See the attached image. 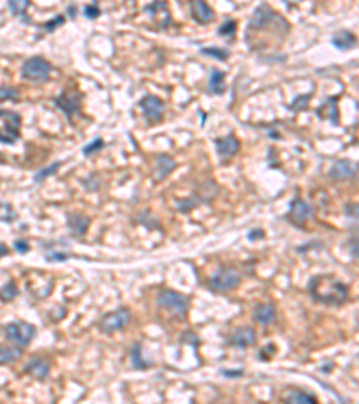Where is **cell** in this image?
<instances>
[{"mask_svg": "<svg viewBox=\"0 0 359 404\" xmlns=\"http://www.w3.org/2000/svg\"><path fill=\"white\" fill-rule=\"evenodd\" d=\"M20 94L13 86H0V103L2 101H18Z\"/></svg>", "mask_w": 359, "mask_h": 404, "instance_id": "cell-34", "label": "cell"}, {"mask_svg": "<svg viewBox=\"0 0 359 404\" xmlns=\"http://www.w3.org/2000/svg\"><path fill=\"white\" fill-rule=\"evenodd\" d=\"M282 399H284V402H298V404H312L318 400L315 395H311V393L304 392V390H298V388L287 390L282 395Z\"/></svg>", "mask_w": 359, "mask_h": 404, "instance_id": "cell-24", "label": "cell"}, {"mask_svg": "<svg viewBox=\"0 0 359 404\" xmlns=\"http://www.w3.org/2000/svg\"><path fill=\"white\" fill-rule=\"evenodd\" d=\"M22 349L16 345H0V365H11L20 360Z\"/></svg>", "mask_w": 359, "mask_h": 404, "instance_id": "cell-26", "label": "cell"}, {"mask_svg": "<svg viewBox=\"0 0 359 404\" xmlns=\"http://www.w3.org/2000/svg\"><path fill=\"white\" fill-rule=\"evenodd\" d=\"M15 250L18 252V254H27V252H29V242L18 239V241H15Z\"/></svg>", "mask_w": 359, "mask_h": 404, "instance_id": "cell-40", "label": "cell"}, {"mask_svg": "<svg viewBox=\"0 0 359 404\" xmlns=\"http://www.w3.org/2000/svg\"><path fill=\"white\" fill-rule=\"evenodd\" d=\"M191 15L192 18L198 24H210L214 22L216 15H214V9L207 4L205 0H191Z\"/></svg>", "mask_w": 359, "mask_h": 404, "instance_id": "cell-15", "label": "cell"}, {"mask_svg": "<svg viewBox=\"0 0 359 404\" xmlns=\"http://www.w3.org/2000/svg\"><path fill=\"white\" fill-rule=\"evenodd\" d=\"M69 16L70 18H76V6H70L69 8Z\"/></svg>", "mask_w": 359, "mask_h": 404, "instance_id": "cell-45", "label": "cell"}, {"mask_svg": "<svg viewBox=\"0 0 359 404\" xmlns=\"http://www.w3.org/2000/svg\"><path fill=\"white\" fill-rule=\"evenodd\" d=\"M29 6H31V0H8L9 11L15 16H26Z\"/></svg>", "mask_w": 359, "mask_h": 404, "instance_id": "cell-29", "label": "cell"}, {"mask_svg": "<svg viewBox=\"0 0 359 404\" xmlns=\"http://www.w3.org/2000/svg\"><path fill=\"white\" fill-rule=\"evenodd\" d=\"M345 212H347L348 217H357V203H347V207H345Z\"/></svg>", "mask_w": 359, "mask_h": 404, "instance_id": "cell-41", "label": "cell"}, {"mask_svg": "<svg viewBox=\"0 0 359 404\" xmlns=\"http://www.w3.org/2000/svg\"><path fill=\"white\" fill-rule=\"evenodd\" d=\"M312 216V207L302 198H293L289 203V210L286 214V219L295 227H304L305 221Z\"/></svg>", "mask_w": 359, "mask_h": 404, "instance_id": "cell-8", "label": "cell"}, {"mask_svg": "<svg viewBox=\"0 0 359 404\" xmlns=\"http://www.w3.org/2000/svg\"><path fill=\"white\" fill-rule=\"evenodd\" d=\"M131 322V311L126 305L114 309L110 312H104L101 320L97 322V327L103 334H115V332L126 329Z\"/></svg>", "mask_w": 359, "mask_h": 404, "instance_id": "cell-4", "label": "cell"}, {"mask_svg": "<svg viewBox=\"0 0 359 404\" xmlns=\"http://www.w3.org/2000/svg\"><path fill=\"white\" fill-rule=\"evenodd\" d=\"M139 108L151 124H156L164 117V101L156 96H144L139 101Z\"/></svg>", "mask_w": 359, "mask_h": 404, "instance_id": "cell-9", "label": "cell"}, {"mask_svg": "<svg viewBox=\"0 0 359 404\" xmlns=\"http://www.w3.org/2000/svg\"><path fill=\"white\" fill-rule=\"evenodd\" d=\"M103 147H104V140H103V139H101V137H99V139L92 140V142L88 144V146H84V147H83V154H86V156H88V154H92V153H96V151L103 149Z\"/></svg>", "mask_w": 359, "mask_h": 404, "instance_id": "cell-36", "label": "cell"}, {"mask_svg": "<svg viewBox=\"0 0 359 404\" xmlns=\"http://www.w3.org/2000/svg\"><path fill=\"white\" fill-rule=\"evenodd\" d=\"M144 349L142 343H133L131 352H129V357H131V367L135 370H149L153 367V361L149 357H144Z\"/></svg>", "mask_w": 359, "mask_h": 404, "instance_id": "cell-21", "label": "cell"}, {"mask_svg": "<svg viewBox=\"0 0 359 404\" xmlns=\"http://www.w3.org/2000/svg\"><path fill=\"white\" fill-rule=\"evenodd\" d=\"M83 15L86 16L88 20H96V18H99L101 16V9H99V6H84V9H83Z\"/></svg>", "mask_w": 359, "mask_h": 404, "instance_id": "cell-38", "label": "cell"}, {"mask_svg": "<svg viewBox=\"0 0 359 404\" xmlns=\"http://www.w3.org/2000/svg\"><path fill=\"white\" fill-rule=\"evenodd\" d=\"M350 254H352V259H357V239H355L354 235V241H352V248H350Z\"/></svg>", "mask_w": 359, "mask_h": 404, "instance_id": "cell-43", "label": "cell"}, {"mask_svg": "<svg viewBox=\"0 0 359 404\" xmlns=\"http://www.w3.org/2000/svg\"><path fill=\"white\" fill-rule=\"evenodd\" d=\"M43 250H45V259L49 262H65L70 259V252L66 250V244L65 246H56L54 242H47L43 244Z\"/></svg>", "mask_w": 359, "mask_h": 404, "instance_id": "cell-22", "label": "cell"}, {"mask_svg": "<svg viewBox=\"0 0 359 404\" xmlns=\"http://www.w3.org/2000/svg\"><path fill=\"white\" fill-rule=\"evenodd\" d=\"M18 297V287H16L15 280H9L6 286L0 287V300L2 302H11Z\"/></svg>", "mask_w": 359, "mask_h": 404, "instance_id": "cell-28", "label": "cell"}, {"mask_svg": "<svg viewBox=\"0 0 359 404\" xmlns=\"http://www.w3.org/2000/svg\"><path fill=\"white\" fill-rule=\"evenodd\" d=\"M8 254H9L8 246H6L4 242H0V257H4V255H8Z\"/></svg>", "mask_w": 359, "mask_h": 404, "instance_id": "cell-44", "label": "cell"}, {"mask_svg": "<svg viewBox=\"0 0 359 404\" xmlns=\"http://www.w3.org/2000/svg\"><path fill=\"white\" fill-rule=\"evenodd\" d=\"M221 374H223L225 377H228V379H237V377H242L244 370H242V368H239V370H228V368H221Z\"/></svg>", "mask_w": 359, "mask_h": 404, "instance_id": "cell-39", "label": "cell"}, {"mask_svg": "<svg viewBox=\"0 0 359 404\" xmlns=\"http://www.w3.org/2000/svg\"><path fill=\"white\" fill-rule=\"evenodd\" d=\"M316 114H318L322 119L330 121L332 124H338V122H340V114H338V99H336V97H330V99H327L325 103H323L322 106L318 108V111H316Z\"/></svg>", "mask_w": 359, "mask_h": 404, "instance_id": "cell-23", "label": "cell"}, {"mask_svg": "<svg viewBox=\"0 0 359 404\" xmlns=\"http://www.w3.org/2000/svg\"><path fill=\"white\" fill-rule=\"evenodd\" d=\"M4 336L9 343L26 349L36 336V327L29 322H11L4 327Z\"/></svg>", "mask_w": 359, "mask_h": 404, "instance_id": "cell-5", "label": "cell"}, {"mask_svg": "<svg viewBox=\"0 0 359 404\" xmlns=\"http://www.w3.org/2000/svg\"><path fill=\"white\" fill-rule=\"evenodd\" d=\"M26 374L33 375L34 379L38 381H45L51 374V363L43 357H33V360L27 363L26 367Z\"/></svg>", "mask_w": 359, "mask_h": 404, "instance_id": "cell-17", "label": "cell"}, {"mask_svg": "<svg viewBox=\"0 0 359 404\" xmlns=\"http://www.w3.org/2000/svg\"><path fill=\"white\" fill-rule=\"evenodd\" d=\"M235 29H237V22H235V20H227V22L217 29V34H219V36H234Z\"/></svg>", "mask_w": 359, "mask_h": 404, "instance_id": "cell-35", "label": "cell"}, {"mask_svg": "<svg viewBox=\"0 0 359 404\" xmlns=\"http://www.w3.org/2000/svg\"><path fill=\"white\" fill-rule=\"evenodd\" d=\"M214 144H216V151L221 158H232L239 151V147H241L239 139L235 135H232V133L223 137V139H216Z\"/></svg>", "mask_w": 359, "mask_h": 404, "instance_id": "cell-16", "label": "cell"}, {"mask_svg": "<svg viewBox=\"0 0 359 404\" xmlns=\"http://www.w3.org/2000/svg\"><path fill=\"white\" fill-rule=\"evenodd\" d=\"M307 293L316 304L332 305V307H340L348 300V286L330 273H320V275L311 277L307 284Z\"/></svg>", "mask_w": 359, "mask_h": 404, "instance_id": "cell-1", "label": "cell"}, {"mask_svg": "<svg viewBox=\"0 0 359 404\" xmlns=\"http://www.w3.org/2000/svg\"><path fill=\"white\" fill-rule=\"evenodd\" d=\"M311 94H312V92L304 94V96L295 97L293 103H291L287 108H289L291 111H302V110H305V106H307V101H309V97H311Z\"/></svg>", "mask_w": 359, "mask_h": 404, "instance_id": "cell-33", "label": "cell"}, {"mask_svg": "<svg viewBox=\"0 0 359 404\" xmlns=\"http://www.w3.org/2000/svg\"><path fill=\"white\" fill-rule=\"evenodd\" d=\"M355 171H357L355 162L338 160V162H334L332 167L329 169V176L336 182H343V180H350V178H354Z\"/></svg>", "mask_w": 359, "mask_h": 404, "instance_id": "cell-13", "label": "cell"}, {"mask_svg": "<svg viewBox=\"0 0 359 404\" xmlns=\"http://www.w3.org/2000/svg\"><path fill=\"white\" fill-rule=\"evenodd\" d=\"M199 203H203L201 198H199L198 194H196V196L192 194V196H189V198L180 199V201L176 203V209H178L180 212H191V210L196 209V207H198Z\"/></svg>", "mask_w": 359, "mask_h": 404, "instance_id": "cell-30", "label": "cell"}, {"mask_svg": "<svg viewBox=\"0 0 359 404\" xmlns=\"http://www.w3.org/2000/svg\"><path fill=\"white\" fill-rule=\"evenodd\" d=\"M54 104L69 117V121H72L74 115L79 111L81 106V96L79 94H61L54 99Z\"/></svg>", "mask_w": 359, "mask_h": 404, "instance_id": "cell-12", "label": "cell"}, {"mask_svg": "<svg viewBox=\"0 0 359 404\" xmlns=\"http://www.w3.org/2000/svg\"><path fill=\"white\" fill-rule=\"evenodd\" d=\"M332 43L336 49L340 51H350V49L355 47V36L347 29H341L340 33H336L332 36Z\"/></svg>", "mask_w": 359, "mask_h": 404, "instance_id": "cell-25", "label": "cell"}, {"mask_svg": "<svg viewBox=\"0 0 359 404\" xmlns=\"http://www.w3.org/2000/svg\"><path fill=\"white\" fill-rule=\"evenodd\" d=\"M146 11L151 13L149 16L153 20L162 18L160 27L169 26V22H171V15H169V8H167V4H165V0H156V2H153L151 6H147Z\"/></svg>", "mask_w": 359, "mask_h": 404, "instance_id": "cell-20", "label": "cell"}, {"mask_svg": "<svg viewBox=\"0 0 359 404\" xmlns=\"http://www.w3.org/2000/svg\"><path fill=\"white\" fill-rule=\"evenodd\" d=\"M20 128H22V117L16 111L0 110V142L15 144L20 139Z\"/></svg>", "mask_w": 359, "mask_h": 404, "instance_id": "cell-7", "label": "cell"}, {"mask_svg": "<svg viewBox=\"0 0 359 404\" xmlns=\"http://www.w3.org/2000/svg\"><path fill=\"white\" fill-rule=\"evenodd\" d=\"M275 18H277V13L273 11L272 6L260 4V6H257L255 11H253L252 18H250L248 27H250V29H255V31L264 29V27L270 26V24H272Z\"/></svg>", "mask_w": 359, "mask_h": 404, "instance_id": "cell-11", "label": "cell"}, {"mask_svg": "<svg viewBox=\"0 0 359 404\" xmlns=\"http://www.w3.org/2000/svg\"><path fill=\"white\" fill-rule=\"evenodd\" d=\"M66 227L74 237H83L90 227V217L84 214H69L66 217Z\"/></svg>", "mask_w": 359, "mask_h": 404, "instance_id": "cell-18", "label": "cell"}, {"mask_svg": "<svg viewBox=\"0 0 359 404\" xmlns=\"http://www.w3.org/2000/svg\"><path fill=\"white\" fill-rule=\"evenodd\" d=\"M259 237H264V232L260 230V228H255V230L248 234V239H252V241L253 239H259Z\"/></svg>", "mask_w": 359, "mask_h": 404, "instance_id": "cell-42", "label": "cell"}, {"mask_svg": "<svg viewBox=\"0 0 359 404\" xmlns=\"http://www.w3.org/2000/svg\"><path fill=\"white\" fill-rule=\"evenodd\" d=\"M287 6H295V4H298V2H302V0H284Z\"/></svg>", "mask_w": 359, "mask_h": 404, "instance_id": "cell-46", "label": "cell"}, {"mask_svg": "<svg viewBox=\"0 0 359 404\" xmlns=\"http://www.w3.org/2000/svg\"><path fill=\"white\" fill-rule=\"evenodd\" d=\"M253 320H255L259 325H272L277 322V307L272 302H262V304H257L253 309Z\"/></svg>", "mask_w": 359, "mask_h": 404, "instance_id": "cell-14", "label": "cell"}, {"mask_svg": "<svg viewBox=\"0 0 359 404\" xmlns=\"http://www.w3.org/2000/svg\"><path fill=\"white\" fill-rule=\"evenodd\" d=\"M156 304L160 309L167 312H172L178 318H185L191 307V298L184 293H178L169 287H160L156 293Z\"/></svg>", "mask_w": 359, "mask_h": 404, "instance_id": "cell-2", "label": "cell"}, {"mask_svg": "<svg viewBox=\"0 0 359 404\" xmlns=\"http://www.w3.org/2000/svg\"><path fill=\"white\" fill-rule=\"evenodd\" d=\"M199 52L209 56V58L217 59V61H227L228 56H230V52H228L227 49H221V47H201Z\"/></svg>", "mask_w": 359, "mask_h": 404, "instance_id": "cell-31", "label": "cell"}, {"mask_svg": "<svg viewBox=\"0 0 359 404\" xmlns=\"http://www.w3.org/2000/svg\"><path fill=\"white\" fill-rule=\"evenodd\" d=\"M176 169L174 158H171L169 154H160L154 162V178L156 180H165L172 171Z\"/></svg>", "mask_w": 359, "mask_h": 404, "instance_id": "cell-19", "label": "cell"}, {"mask_svg": "<svg viewBox=\"0 0 359 404\" xmlns=\"http://www.w3.org/2000/svg\"><path fill=\"white\" fill-rule=\"evenodd\" d=\"M61 24H65V15H58L54 20H49V22H45L43 24L45 33H52V31H56V27L61 26Z\"/></svg>", "mask_w": 359, "mask_h": 404, "instance_id": "cell-37", "label": "cell"}, {"mask_svg": "<svg viewBox=\"0 0 359 404\" xmlns=\"http://www.w3.org/2000/svg\"><path fill=\"white\" fill-rule=\"evenodd\" d=\"M61 167V162H52L51 166H47V167H43V169L40 171V173H36V176H34V182L36 184H41V182L45 180V178H49V176H52V174L56 173V171Z\"/></svg>", "mask_w": 359, "mask_h": 404, "instance_id": "cell-32", "label": "cell"}, {"mask_svg": "<svg viewBox=\"0 0 359 404\" xmlns=\"http://www.w3.org/2000/svg\"><path fill=\"white\" fill-rule=\"evenodd\" d=\"M242 282V275L234 266H223L209 280V287L214 293H230Z\"/></svg>", "mask_w": 359, "mask_h": 404, "instance_id": "cell-3", "label": "cell"}, {"mask_svg": "<svg viewBox=\"0 0 359 404\" xmlns=\"http://www.w3.org/2000/svg\"><path fill=\"white\" fill-rule=\"evenodd\" d=\"M257 343V332L253 327H237L230 332V336L227 338V345L237 347V349H248Z\"/></svg>", "mask_w": 359, "mask_h": 404, "instance_id": "cell-10", "label": "cell"}, {"mask_svg": "<svg viewBox=\"0 0 359 404\" xmlns=\"http://www.w3.org/2000/svg\"><path fill=\"white\" fill-rule=\"evenodd\" d=\"M52 72V65L43 59L41 56H34V58H29L24 61L22 70H20V76L22 79L26 81H33V83H43V81H49Z\"/></svg>", "mask_w": 359, "mask_h": 404, "instance_id": "cell-6", "label": "cell"}, {"mask_svg": "<svg viewBox=\"0 0 359 404\" xmlns=\"http://www.w3.org/2000/svg\"><path fill=\"white\" fill-rule=\"evenodd\" d=\"M209 92L214 96H221L225 92V72L214 69L209 77Z\"/></svg>", "mask_w": 359, "mask_h": 404, "instance_id": "cell-27", "label": "cell"}]
</instances>
